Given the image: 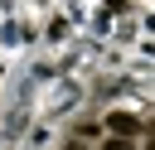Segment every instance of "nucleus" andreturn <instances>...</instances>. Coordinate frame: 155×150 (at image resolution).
<instances>
[{"instance_id": "nucleus-1", "label": "nucleus", "mask_w": 155, "mask_h": 150, "mask_svg": "<svg viewBox=\"0 0 155 150\" xmlns=\"http://www.w3.org/2000/svg\"><path fill=\"white\" fill-rule=\"evenodd\" d=\"M107 131H111V135H126V140H136L145 126H140V116H131V111H111V116H107Z\"/></svg>"}, {"instance_id": "nucleus-2", "label": "nucleus", "mask_w": 155, "mask_h": 150, "mask_svg": "<svg viewBox=\"0 0 155 150\" xmlns=\"http://www.w3.org/2000/svg\"><path fill=\"white\" fill-rule=\"evenodd\" d=\"M102 150H136V140H126V135H107Z\"/></svg>"}, {"instance_id": "nucleus-3", "label": "nucleus", "mask_w": 155, "mask_h": 150, "mask_svg": "<svg viewBox=\"0 0 155 150\" xmlns=\"http://www.w3.org/2000/svg\"><path fill=\"white\" fill-rule=\"evenodd\" d=\"M92 135H102V126H97V121H82V126H78V140H92Z\"/></svg>"}, {"instance_id": "nucleus-4", "label": "nucleus", "mask_w": 155, "mask_h": 150, "mask_svg": "<svg viewBox=\"0 0 155 150\" xmlns=\"http://www.w3.org/2000/svg\"><path fill=\"white\" fill-rule=\"evenodd\" d=\"M63 150H87V140H78V135H73V140H68Z\"/></svg>"}]
</instances>
